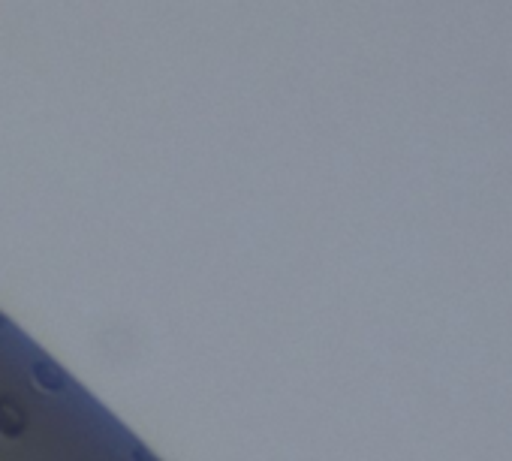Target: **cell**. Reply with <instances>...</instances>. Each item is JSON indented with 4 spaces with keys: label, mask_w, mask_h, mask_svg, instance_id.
Wrapping results in <instances>:
<instances>
[{
    "label": "cell",
    "mask_w": 512,
    "mask_h": 461,
    "mask_svg": "<svg viewBox=\"0 0 512 461\" xmlns=\"http://www.w3.org/2000/svg\"><path fill=\"white\" fill-rule=\"evenodd\" d=\"M25 428V413L19 410V404H13L10 398L4 401L0 398V431H7V434H19Z\"/></svg>",
    "instance_id": "6da1fadb"
}]
</instances>
